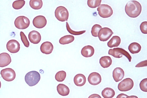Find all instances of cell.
<instances>
[{
	"mask_svg": "<svg viewBox=\"0 0 147 98\" xmlns=\"http://www.w3.org/2000/svg\"><path fill=\"white\" fill-rule=\"evenodd\" d=\"M121 42L120 38L117 36H115L111 38L108 42L107 43L108 46L110 48L117 47L119 46Z\"/></svg>",
	"mask_w": 147,
	"mask_h": 98,
	"instance_id": "cell-21",
	"label": "cell"
},
{
	"mask_svg": "<svg viewBox=\"0 0 147 98\" xmlns=\"http://www.w3.org/2000/svg\"><path fill=\"white\" fill-rule=\"evenodd\" d=\"M11 62V57L9 54L3 53L0 54V66L1 68L8 66Z\"/></svg>",
	"mask_w": 147,
	"mask_h": 98,
	"instance_id": "cell-14",
	"label": "cell"
},
{
	"mask_svg": "<svg viewBox=\"0 0 147 98\" xmlns=\"http://www.w3.org/2000/svg\"><path fill=\"white\" fill-rule=\"evenodd\" d=\"M127 98H138V97L136 96H130V97L128 96Z\"/></svg>",
	"mask_w": 147,
	"mask_h": 98,
	"instance_id": "cell-37",
	"label": "cell"
},
{
	"mask_svg": "<svg viewBox=\"0 0 147 98\" xmlns=\"http://www.w3.org/2000/svg\"><path fill=\"white\" fill-rule=\"evenodd\" d=\"M86 78L84 75L79 74L76 75L74 79V82L75 84L78 87H82L85 85L86 82Z\"/></svg>",
	"mask_w": 147,
	"mask_h": 98,
	"instance_id": "cell-18",
	"label": "cell"
},
{
	"mask_svg": "<svg viewBox=\"0 0 147 98\" xmlns=\"http://www.w3.org/2000/svg\"><path fill=\"white\" fill-rule=\"evenodd\" d=\"M42 0H30V5L33 9H39L42 7Z\"/></svg>",
	"mask_w": 147,
	"mask_h": 98,
	"instance_id": "cell-25",
	"label": "cell"
},
{
	"mask_svg": "<svg viewBox=\"0 0 147 98\" xmlns=\"http://www.w3.org/2000/svg\"><path fill=\"white\" fill-rule=\"evenodd\" d=\"M75 40V37L71 35L65 36L59 40V43L61 44L65 45L71 43Z\"/></svg>",
	"mask_w": 147,
	"mask_h": 98,
	"instance_id": "cell-24",
	"label": "cell"
},
{
	"mask_svg": "<svg viewBox=\"0 0 147 98\" xmlns=\"http://www.w3.org/2000/svg\"><path fill=\"white\" fill-rule=\"evenodd\" d=\"M8 51L12 53H18L20 49V44L15 40H9L6 45Z\"/></svg>",
	"mask_w": 147,
	"mask_h": 98,
	"instance_id": "cell-10",
	"label": "cell"
},
{
	"mask_svg": "<svg viewBox=\"0 0 147 98\" xmlns=\"http://www.w3.org/2000/svg\"><path fill=\"white\" fill-rule=\"evenodd\" d=\"M142 10L141 4L136 1L127 2L125 5V11L128 16L131 18H136L141 14Z\"/></svg>",
	"mask_w": 147,
	"mask_h": 98,
	"instance_id": "cell-1",
	"label": "cell"
},
{
	"mask_svg": "<svg viewBox=\"0 0 147 98\" xmlns=\"http://www.w3.org/2000/svg\"><path fill=\"white\" fill-rule=\"evenodd\" d=\"M57 90L59 94L63 96H67L70 93L69 88L63 84H60L57 86Z\"/></svg>",
	"mask_w": 147,
	"mask_h": 98,
	"instance_id": "cell-19",
	"label": "cell"
},
{
	"mask_svg": "<svg viewBox=\"0 0 147 98\" xmlns=\"http://www.w3.org/2000/svg\"><path fill=\"white\" fill-rule=\"evenodd\" d=\"M54 49L53 45L50 42H46L42 43L40 47V50L42 53L49 54L52 53Z\"/></svg>",
	"mask_w": 147,
	"mask_h": 98,
	"instance_id": "cell-15",
	"label": "cell"
},
{
	"mask_svg": "<svg viewBox=\"0 0 147 98\" xmlns=\"http://www.w3.org/2000/svg\"><path fill=\"white\" fill-rule=\"evenodd\" d=\"M33 24L36 28H42L46 25L47 20L46 18L43 16H38L34 18L33 20Z\"/></svg>",
	"mask_w": 147,
	"mask_h": 98,
	"instance_id": "cell-11",
	"label": "cell"
},
{
	"mask_svg": "<svg viewBox=\"0 0 147 98\" xmlns=\"http://www.w3.org/2000/svg\"><path fill=\"white\" fill-rule=\"evenodd\" d=\"M134 86V82L131 78H128L125 79L119 83L118 89L120 91L126 92L131 90Z\"/></svg>",
	"mask_w": 147,
	"mask_h": 98,
	"instance_id": "cell-7",
	"label": "cell"
},
{
	"mask_svg": "<svg viewBox=\"0 0 147 98\" xmlns=\"http://www.w3.org/2000/svg\"><path fill=\"white\" fill-rule=\"evenodd\" d=\"M55 17L58 20L61 22L67 21L69 17V12L65 7L60 6L58 7L55 12Z\"/></svg>",
	"mask_w": 147,
	"mask_h": 98,
	"instance_id": "cell-4",
	"label": "cell"
},
{
	"mask_svg": "<svg viewBox=\"0 0 147 98\" xmlns=\"http://www.w3.org/2000/svg\"><path fill=\"white\" fill-rule=\"evenodd\" d=\"M94 53V47L90 45H87L83 47L81 51L82 55L86 58L91 57L93 55Z\"/></svg>",
	"mask_w": 147,
	"mask_h": 98,
	"instance_id": "cell-17",
	"label": "cell"
},
{
	"mask_svg": "<svg viewBox=\"0 0 147 98\" xmlns=\"http://www.w3.org/2000/svg\"><path fill=\"white\" fill-rule=\"evenodd\" d=\"M141 90L143 92H147V78L144 79L140 84Z\"/></svg>",
	"mask_w": 147,
	"mask_h": 98,
	"instance_id": "cell-32",
	"label": "cell"
},
{
	"mask_svg": "<svg viewBox=\"0 0 147 98\" xmlns=\"http://www.w3.org/2000/svg\"><path fill=\"white\" fill-rule=\"evenodd\" d=\"M20 36L21 41L23 43L24 46L27 47H28L30 46V43L28 42L26 36L22 32H20Z\"/></svg>",
	"mask_w": 147,
	"mask_h": 98,
	"instance_id": "cell-31",
	"label": "cell"
},
{
	"mask_svg": "<svg viewBox=\"0 0 147 98\" xmlns=\"http://www.w3.org/2000/svg\"><path fill=\"white\" fill-rule=\"evenodd\" d=\"M108 54L117 58H122L123 55L127 57L129 62H131L132 57L124 49L120 48L110 49L109 50Z\"/></svg>",
	"mask_w": 147,
	"mask_h": 98,
	"instance_id": "cell-3",
	"label": "cell"
},
{
	"mask_svg": "<svg viewBox=\"0 0 147 98\" xmlns=\"http://www.w3.org/2000/svg\"><path fill=\"white\" fill-rule=\"evenodd\" d=\"M140 29L143 34H147V22L144 21L142 22L140 26Z\"/></svg>",
	"mask_w": 147,
	"mask_h": 98,
	"instance_id": "cell-33",
	"label": "cell"
},
{
	"mask_svg": "<svg viewBox=\"0 0 147 98\" xmlns=\"http://www.w3.org/2000/svg\"><path fill=\"white\" fill-rule=\"evenodd\" d=\"M128 95L124 94H121L118 95L117 98H126L128 97Z\"/></svg>",
	"mask_w": 147,
	"mask_h": 98,
	"instance_id": "cell-35",
	"label": "cell"
},
{
	"mask_svg": "<svg viewBox=\"0 0 147 98\" xmlns=\"http://www.w3.org/2000/svg\"><path fill=\"white\" fill-rule=\"evenodd\" d=\"M102 28L101 26L98 24H95L92 27L91 33L92 36L94 37H98L99 31Z\"/></svg>",
	"mask_w": 147,
	"mask_h": 98,
	"instance_id": "cell-29",
	"label": "cell"
},
{
	"mask_svg": "<svg viewBox=\"0 0 147 98\" xmlns=\"http://www.w3.org/2000/svg\"><path fill=\"white\" fill-rule=\"evenodd\" d=\"M147 66V60L142 61L137 64L136 66V68L143 67Z\"/></svg>",
	"mask_w": 147,
	"mask_h": 98,
	"instance_id": "cell-34",
	"label": "cell"
},
{
	"mask_svg": "<svg viewBox=\"0 0 147 98\" xmlns=\"http://www.w3.org/2000/svg\"><path fill=\"white\" fill-rule=\"evenodd\" d=\"M125 76V72L121 68H117L113 72V77L116 82L121 80Z\"/></svg>",
	"mask_w": 147,
	"mask_h": 98,
	"instance_id": "cell-16",
	"label": "cell"
},
{
	"mask_svg": "<svg viewBox=\"0 0 147 98\" xmlns=\"http://www.w3.org/2000/svg\"><path fill=\"white\" fill-rule=\"evenodd\" d=\"M66 76L65 71H61L58 72L55 76L56 80L58 82H63L66 78Z\"/></svg>",
	"mask_w": 147,
	"mask_h": 98,
	"instance_id": "cell-26",
	"label": "cell"
},
{
	"mask_svg": "<svg viewBox=\"0 0 147 98\" xmlns=\"http://www.w3.org/2000/svg\"><path fill=\"white\" fill-rule=\"evenodd\" d=\"M2 78L7 82H11L15 79L16 73L15 71L11 68H7L1 71Z\"/></svg>",
	"mask_w": 147,
	"mask_h": 98,
	"instance_id": "cell-8",
	"label": "cell"
},
{
	"mask_svg": "<svg viewBox=\"0 0 147 98\" xmlns=\"http://www.w3.org/2000/svg\"><path fill=\"white\" fill-rule=\"evenodd\" d=\"M88 80L90 84L96 85L101 83L102 78L100 74L97 72H93L90 74Z\"/></svg>",
	"mask_w": 147,
	"mask_h": 98,
	"instance_id": "cell-12",
	"label": "cell"
},
{
	"mask_svg": "<svg viewBox=\"0 0 147 98\" xmlns=\"http://www.w3.org/2000/svg\"><path fill=\"white\" fill-rule=\"evenodd\" d=\"M28 39L30 42L34 44H37L41 41V36L37 31L33 30L30 32L28 35Z\"/></svg>",
	"mask_w": 147,
	"mask_h": 98,
	"instance_id": "cell-13",
	"label": "cell"
},
{
	"mask_svg": "<svg viewBox=\"0 0 147 98\" xmlns=\"http://www.w3.org/2000/svg\"><path fill=\"white\" fill-rule=\"evenodd\" d=\"M41 79V76L38 72L33 71L28 72L26 75L25 80L26 83L30 86L33 87L36 85Z\"/></svg>",
	"mask_w": 147,
	"mask_h": 98,
	"instance_id": "cell-2",
	"label": "cell"
},
{
	"mask_svg": "<svg viewBox=\"0 0 147 98\" xmlns=\"http://www.w3.org/2000/svg\"><path fill=\"white\" fill-rule=\"evenodd\" d=\"M101 0H88L87 5L89 7L95 8L100 5Z\"/></svg>",
	"mask_w": 147,
	"mask_h": 98,
	"instance_id": "cell-27",
	"label": "cell"
},
{
	"mask_svg": "<svg viewBox=\"0 0 147 98\" xmlns=\"http://www.w3.org/2000/svg\"><path fill=\"white\" fill-rule=\"evenodd\" d=\"M25 1L23 0H20L14 1L13 3V8L16 9H19L22 8L24 6Z\"/></svg>",
	"mask_w": 147,
	"mask_h": 98,
	"instance_id": "cell-28",
	"label": "cell"
},
{
	"mask_svg": "<svg viewBox=\"0 0 147 98\" xmlns=\"http://www.w3.org/2000/svg\"><path fill=\"white\" fill-rule=\"evenodd\" d=\"M97 11H98L99 16L103 18H109L113 14L112 8L106 4L100 5L97 9Z\"/></svg>",
	"mask_w": 147,
	"mask_h": 98,
	"instance_id": "cell-6",
	"label": "cell"
},
{
	"mask_svg": "<svg viewBox=\"0 0 147 98\" xmlns=\"http://www.w3.org/2000/svg\"><path fill=\"white\" fill-rule=\"evenodd\" d=\"M101 66L103 68H108L112 63V60L111 57L105 56L102 57L99 60Z\"/></svg>",
	"mask_w": 147,
	"mask_h": 98,
	"instance_id": "cell-20",
	"label": "cell"
},
{
	"mask_svg": "<svg viewBox=\"0 0 147 98\" xmlns=\"http://www.w3.org/2000/svg\"><path fill=\"white\" fill-rule=\"evenodd\" d=\"M115 91L110 88H106L102 92V95L104 98H111L115 96Z\"/></svg>",
	"mask_w": 147,
	"mask_h": 98,
	"instance_id": "cell-23",
	"label": "cell"
},
{
	"mask_svg": "<svg viewBox=\"0 0 147 98\" xmlns=\"http://www.w3.org/2000/svg\"><path fill=\"white\" fill-rule=\"evenodd\" d=\"M89 98H101V97L100 96V95H97V94H93L90 97H89Z\"/></svg>",
	"mask_w": 147,
	"mask_h": 98,
	"instance_id": "cell-36",
	"label": "cell"
},
{
	"mask_svg": "<svg viewBox=\"0 0 147 98\" xmlns=\"http://www.w3.org/2000/svg\"><path fill=\"white\" fill-rule=\"evenodd\" d=\"M141 45L136 42L132 43L128 48L129 51L132 54L138 53L141 51Z\"/></svg>",
	"mask_w": 147,
	"mask_h": 98,
	"instance_id": "cell-22",
	"label": "cell"
},
{
	"mask_svg": "<svg viewBox=\"0 0 147 98\" xmlns=\"http://www.w3.org/2000/svg\"><path fill=\"white\" fill-rule=\"evenodd\" d=\"M98 34V36L100 41L105 42L110 39L113 32L110 28L105 27L102 28Z\"/></svg>",
	"mask_w": 147,
	"mask_h": 98,
	"instance_id": "cell-9",
	"label": "cell"
},
{
	"mask_svg": "<svg viewBox=\"0 0 147 98\" xmlns=\"http://www.w3.org/2000/svg\"><path fill=\"white\" fill-rule=\"evenodd\" d=\"M66 27L68 32L70 34L75 35H79L84 34L85 32H86V30H83L80 31V32H75L73 30L70 28L69 25L67 22H66Z\"/></svg>",
	"mask_w": 147,
	"mask_h": 98,
	"instance_id": "cell-30",
	"label": "cell"
},
{
	"mask_svg": "<svg viewBox=\"0 0 147 98\" xmlns=\"http://www.w3.org/2000/svg\"><path fill=\"white\" fill-rule=\"evenodd\" d=\"M15 27L20 30L26 29L29 27L30 21L29 19L26 17L21 16L18 17L15 21Z\"/></svg>",
	"mask_w": 147,
	"mask_h": 98,
	"instance_id": "cell-5",
	"label": "cell"
}]
</instances>
